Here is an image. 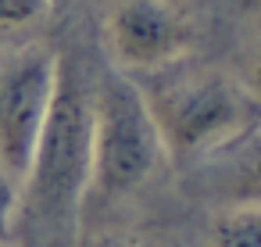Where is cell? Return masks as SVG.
Here are the masks:
<instances>
[{"label": "cell", "instance_id": "1", "mask_svg": "<svg viewBox=\"0 0 261 247\" xmlns=\"http://www.w3.org/2000/svg\"><path fill=\"white\" fill-rule=\"evenodd\" d=\"M97 61L86 43L58 51L54 97L18 183L11 233L22 247H68L83 226L90 186V129H93V76Z\"/></svg>", "mask_w": 261, "mask_h": 247}, {"label": "cell", "instance_id": "2", "mask_svg": "<svg viewBox=\"0 0 261 247\" xmlns=\"http://www.w3.org/2000/svg\"><path fill=\"white\" fill-rule=\"evenodd\" d=\"M133 83L158 126L165 158L175 165H197L257 133L254 76H240L207 54L136 72Z\"/></svg>", "mask_w": 261, "mask_h": 247}, {"label": "cell", "instance_id": "3", "mask_svg": "<svg viewBox=\"0 0 261 247\" xmlns=\"http://www.w3.org/2000/svg\"><path fill=\"white\" fill-rule=\"evenodd\" d=\"M257 0H97V51L125 72L200 58L236 36Z\"/></svg>", "mask_w": 261, "mask_h": 247}, {"label": "cell", "instance_id": "4", "mask_svg": "<svg viewBox=\"0 0 261 247\" xmlns=\"http://www.w3.org/2000/svg\"><path fill=\"white\" fill-rule=\"evenodd\" d=\"M158 126L143 104L133 76L111 68L104 58L93 76V129H90V186L86 211H104L122 197L143 190L165 165Z\"/></svg>", "mask_w": 261, "mask_h": 247}, {"label": "cell", "instance_id": "5", "mask_svg": "<svg viewBox=\"0 0 261 247\" xmlns=\"http://www.w3.org/2000/svg\"><path fill=\"white\" fill-rule=\"evenodd\" d=\"M58 51L50 43H18L0 61V168L18 186L33 161L50 97Z\"/></svg>", "mask_w": 261, "mask_h": 247}, {"label": "cell", "instance_id": "6", "mask_svg": "<svg viewBox=\"0 0 261 247\" xmlns=\"http://www.w3.org/2000/svg\"><path fill=\"white\" fill-rule=\"evenodd\" d=\"M204 247H261V208L257 201H240L225 208L211 229Z\"/></svg>", "mask_w": 261, "mask_h": 247}, {"label": "cell", "instance_id": "7", "mask_svg": "<svg viewBox=\"0 0 261 247\" xmlns=\"http://www.w3.org/2000/svg\"><path fill=\"white\" fill-rule=\"evenodd\" d=\"M54 15L50 0H0V36H25Z\"/></svg>", "mask_w": 261, "mask_h": 247}, {"label": "cell", "instance_id": "8", "mask_svg": "<svg viewBox=\"0 0 261 247\" xmlns=\"http://www.w3.org/2000/svg\"><path fill=\"white\" fill-rule=\"evenodd\" d=\"M68 247H143V240L125 229H83L79 226Z\"/></svg>", "mask_w": 261, "mask_h": 247}, {"label": "cell", "instance_id": "9", "mask_svg": "<svg viewBox=\"0 0 261 247\" xmlns=\"http://www.w3.org/2000/svg\"><path fill=\"white\" fill-rule=\"evenodd\" d=\"M15 201H18V186L8 179V172H4V168H0V240H8V233H11Z\"/></svg>", "mask_w": 261, "mask_h": 247}, {"label": "cell", "instance_id": "10", "mask_svg": "<svg viewBox=\"0 0 261 247\" xmlns=\"http://www.w3.org/2000/svg\"><path fill=\"white\" fill-rule=\"evenodd\" d=\"M54 4V11H61V8H72V4H79V0H50Z\"/></svg>", "mask_w": 261, "mask_h": 247}]
</instances>
